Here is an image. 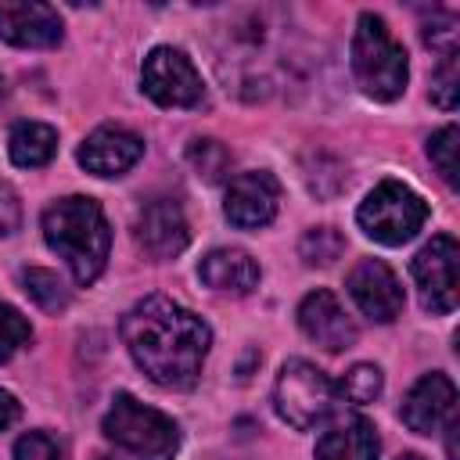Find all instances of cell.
<instances>
[{
    "mask_svg": "<svg viewBox=\"0 0 460 460\" xmlns=\"http://www.w3.org/2000/svg\"><path fill=\"white\" fill-rule=\"evenodd\" d=\"M187 158H190V165L198 169V176H205L208 183L223 180L226 169H230V151H226L219 140H194L190 151H187Z\"/></svg>",
    "mask_w": 460,
    "mask_h": 460,
    "instance_id": "cell-23",
    "label": "cell"
},
{
    "mask_svg": "<svg viewBox=\"0 0 460 460\" xmlns=\"http://www.w3.org/2000/svg\"><path fill=\"white\" fill-rule=\"evenodd\" d=\"M352 75L359 90L374 101H395L406 90L410 65L402 43L388 32L385 18L359 14L352 32Z\"/></svg>",
    "mask_w": 460,
    "mask_h": 460,
    "instance_id": "cell-3",
    "label": "cell"
},
{
    "mask_svg": "<svg viewBox=\"0 0 460 460\" xmlns=\"http://www.w3.org/2000/svg\"><path fill=\"white\" fill-rule=\"evenodd\" d=\"M456 151H460V129H456V126H442V129L428 140V158H431V165L438 169V176H442L449 187H456V172H460Z\"/></svg>",
    "mask_w": 460,
    "mask_h": 460,
    "instance_id": "cell-22",
    "label": "cell"
},
{
    "mask_svg": "<svg viewBox=\"0 0 460 460\" xmlns=\"http://www.w3.org/2000/svg\"><path fill=\"white\" fill-rule=\"evenodd\" d=\"M395 460H424V456H417V453H402V456H395Z\"/></svg>",
    "mask_w": 460,
    "mask_h": 460,
    "instance_id": "cell-29",
    "label": "cell"
},
{
    "mask_svg": "<svg viewBox=\"0 0 460 460\" xmlns=\"http://www.w3.org/2000/svg\"><path fill=\"white\" fill-rule=\"evenodd\" d=\"M144 155V140L126 126H97L79 144V165L93 176H122Z\"/></svg>",
    "mask_w": 460,
    "mask_h": 460,
    "instance_id": "cell-14",
    "label": "cell"
},
{
    "mask_svg": "<svg viewBox=\"0 0 460 460\" xmlns=\"http://www.w3.org/2000/svg\"><path fill=\"white\" fill-rule=\"evenodd\" d=\"M345 284H349V295L363 316H370L377 323H392L402 313V302H406L402 284L381 259H359L349 270Z\"/></svg>",
    "mask_w": 460,
    "mask_h": 460,
    "instance_id": "cell-10",
    "label": "cell"
},
{
    "mask_svg": "<svg viewBox=\"0 0 460 460\" xmlns=\"http://www.w3.org/2000/svg\"><path fill=\"white\" fill-rule=\"evenodd\" d=\"M18 413H22L18 399H14L11 392H4V388H0V431H4V428H11V424L18 420Z\"/></svg>",
    "mask_w": 460,
    "mask_h": 460,
    "instance_id": "cell-28",
    "label": "cell"
},
{
    "mask_svg": "<svg viewBox=\"0 0 460 460\" xmlns=\"http://www.w3.org/2000/svg\"><path fill=\"white\" fill-rule=\"evenodd\" d=\"M144 93L162 108H194L205 97V83L190 58L176 47H155L140 65Z\"/></svg>",
    "mask_w": 460,
    "mask_h": 460,
    "instance_id": "cell-7",
    "label": "cell"
},
{
    "mask_svg": "<svg viewBox=\"0 0 460 460\" xmlns=\"http://www.w3.org/2000/svg\"><path fill=\"white\" fill-rule=\"evenodd\" d=\"M0 40L14 47H58L61 18L36 0H0Z\"/></svg>",
    "mask_w": 460,
    "mask_h": 460,
    "instance_id": "cell-15",
    "label": "cell"
},
{
    "mask_svg": "<svg viewBox=\"0 0 460 460\" xmlns=\"http://www.w3.org/2000/svg\"><path fill=\"white\" fill-rule=\"evenodd\" d=\"M298 252L309 266H331L341 252H345V237L334 226H313L305 230V237L298 241Z\"/></svg>",
    "mask_w": 460,
    "mask_h": 460,
    "instance_id": "cell-21",
    "label": "cell"
},
{
    "mask_svg": "<svg viewBox=\"0 0 460 460\" xmlns=\"http://www.w3.org/2000/svg\"><path fill=\"white\" fill-rule=\"evenodd\" d=\"M277 205H280V183L270 172L252 169V172H237L230 180L223 212L234 226L255 230V226H266L277 216Z\"/></svg>",
    "mask_w": 460,
    "mask_h": 460,
    "instance_id": "cell-11",
    "label": "cell"
},
{
    "mask_svg": "<svg viewBox=\"0 0 460 460\" xmlns=\"http://www.w3.org/2000/svg\"><path fill=\"white\" fill-rule=\"evenodd\" d=\"M32 341V327H29V320L14 309V305H7V302H0V363L4 359H11L18 349H25Z\"/></svg>",
    "mask_w": 460,
    "mask_h": 460,
    "instance_id": "cell-24",
    "label": "cell"
},
{
    "mask_svg": "<svg viewBox=\"0 0 460 460\" xmlns=\"http://www.w3.org/2000/svg\"><path fill=\"white\" fill-rule=\"evenodd\" d=\"M133 237H137L140 252L147 259H155V262H165V259L180 255L187 248V241H190V226H187V216H183L180 201H172V198L147 201L137 212Z\"/></svg>",
    "mask_w": 460,
    "mask_h": 460,
    "instance_id": "cell-9",
    "label": "cell"
},
{
    "mask_svg": "<svg viewBox=\"0 0 460 460\" xmlns=\"http://www.w3.org/2000/svg\"><path fill=\"white\" fill-rule=\"evenodd\" d=\"M298 327L309 341H316L327 352H341L356 341V320L327 288H316L298 302Z\"/></svg>",
    "mask_w": 460,
    "mask_h": 460,
    "instance_id": "cell-12",
    "label": "cell"
},
{
    "mask_svg": "<svg viewBox=\"0 0 460 460\" xmlns=\"http://www.w3.org/2000/svg\"><path fill=\"white\" fill-rule=\"evenodd\" d=\"M431 101L442 108V111H453L456 101H460V68H456V54H446L435 79H431Z\"/></svg>",
    "mask_w": 460,
    "mask_h": 460,
    "instance_id": "cell-25",
    "label": "cell"
},
{
    "mask_svg": "<svg viewBox=\"0 0 460 460\" xmlns=\"http://www.w3.org/2000/svg\"><path fill=\"white\" fill-rule=\"evenodd\" d=\"M381 438L367 417H338L316 438V460H377Z\"/></svg>",
    "mask_w": 460,
    "mask_h": 460,
    "instance_id": "cell-17",
    "label": "cell"
},
{
    "mask_svg": "<svg viewBox=\"0 0 460 460\" xmlns=\"http://www.w3.org/2000/svg\"><path fill=\"white\" fill-rule=\"evenodd\" d=\"M356 219H359V226H363L367 237H374V241H381V244H406V241L417 237V230L424 226L428 205H424V198H420L417 190H410L406 183L385 180V183H377V187L363 198Z\"/></svg>",
    "mask_w": 460,
    "mask_h": 460,
    "instance_id": "cell-6",
    "label": "cell"
},
{
    "mask_svg": "<svg viewBox=\"0 0 460 460\" xmlns=\"http://www.w3.org/2000/svg\"><path fill=\"white\" fill-rule=\"evenodd\" d=\"M93 460H111V456H93Z\"/></svg>",
    "mask_w": 460,
    "mask_h": 460,
    "instance_id": "cell-31",
    "label": "cell"
},
{
    "mask_svg": "<svg viewBox=\"0 0 460 460\" xmlns=\"http://www.w3.org/2000/svg\"><path fill=\"white\" fill-rule=\"evenodd\" d=\"M22 226V201L11 183H0V237H11Z\"/></svg>",
    "mask_w": 460,
    "mask_h": 460,
    "instance_id": "cell-27",
    "label": "cell"
},
{
    "mask_svg": "<svg viewBox=\"0 0 460 460\" xmlns=\"http://www.w3.org/2000/svg\"><path fill=\"white\" fill-rule=\"evenodd\" d=\"M104 435L133 460H172L180 449V428L155 406L137 402L133 395H115L104 413Z\"/></svg>",
    "mask_w": 460,
    "mask_h": 460,
    "instance_id": "cell-4",
    "label": "cell"
},
{
    "mask_svg": "<svg viewBox=\"0 0 460 460\" xmlns=\"http://www.w3.org/2000/svg\"><path fill=\"white\" fill-rule=\"evenodd\" d=\"M198 277L205 288L219 291V295H248L252 288H259V262L244 252V248H216L201 259Z\"/></svg>",
    "mask_w": 460,
    "mask_h": 460,
    "instance_id": "cell-16",
    "label": "cell"
},
{
    "mask_svg": "<svg viewBox=\"0 0 460 460\" xmlns=\"http://www.w3.org/2000/svg\"><path fill=\"white\" fill-rule=\"evenodd\" d=\"M334 388H338V395L349 399L352 406H367V402H374V399L381 395L385 377H381V367H374V363H356Z\"/></svg>",
    "mask_w": 460,
    "mask_h": 460,
    "instance_id": "cell-20",
    "label": "cell"
},
{
    "mask_svg": "<svg viewBox=\"0 0 460 460\" xmlns=\"http://www.w3.org/2000/svg\"><path fill=\"white\" fill-rule=\"evenodd\" d=\"M456 262H460V248L449 234L431 237L413 255V284L420 291L424 309H431V313H453L456 309V291H460Z\"/></svg>",
    "mask_w": 460,
    "mask_h": 460,
    "instance_id": "cell-8",
    "label": "cell"
},
{
    "mask_svg": "<svg viewBox=\"0 0 460 460\" xmlns=\"http://www.w3.org/2000/svg\"><path fill=\"white\" fill-rule=\"evenodd\" d=\"M14 460H61V446L47 431H25L14 442Z\"/></svg>",
    "mask_w": 460,
    "mask_h": 460,
    "instance_id": "cell-26",
    "label": "cell"
},
{
    "mask_svg": "<svg viewBox=\"0 0 460 460\" xmlns=\"http://www.w3.org/2000/svg\"><path fill=\"white\" fill-rule=\"evenodd\" d=\"M122 341L155 385L190 388L201 377L212 331L187 305L165 295H147L122 316Z\"/></svg>",
    "mask_w": 460,
    "mask_h": 460,
    "instance_id": "cell-1",
    "label": "cell"
},
{
    "mask_svg": "<svg viewBox=\"0 0 460 460\" xmlns=\"http://www.w3.org/2000/svg\"><path fill=\"white\" fill-rule=\"evenodd\" d=\"M4 93H7V86H4V79H0V101H4Z\"/></svg>",
    "mask_w": 460,
    "mask_h": 460,
    "instance_id": "cell-30",
    "label": "cell"
},
{
    "mask_svg": "<svg viewBox=\"0 0 460 460\" xmlns=\"http://www.w3.org/2000/svg\"><path fill=\"white\" fill-rule=\"evenodd\" d=\"M22 291L47 313H61L68 309L72 302V291L65 288V280L54 273V270H43V266H29L22 270Z\"/></svg>",
    "mask_w": 460,
    "mask_h": 460,
    "instance_id": "cell-19",
    "label": "cell"
},
{
    "mask_svg": "<svg viewBox=\"0 0 460 460\" xmlns=\"http://www.w3.org/2000/svg\"><path fill=\"white\" fill-rule=\"evenodd\" d=\"M456 417V385L446 374H424L402 399V420L417 435H435Z\"/></svg>",
    "mask_w": 460,
    "mask_h": 460,
    "instance_id": "cell-13",
    "label": "cell"
},
{
    "mask_svg": "<svg viewBox=\"0 0 460 460\" xmlns=\"http://www.w3.org/2000/svg\"><path fill=\"white\" fill-rule=\"evenodd\" d=\"M43 241L58 259H65L75 284H93L108 266L111 230H108V219L93 198L72 194V198L47 205Z\"/></svg>",
    "mask_w": 460,
    "mask_h": 460,
    "instance_id": "cell-2",
    "label": "cell"
},
{
    "mask_svg": "<svg viewBox=\"0 0 460 460\" xmlns=\"http://www.w3.org/2000/svg\"><path fill=\"white\" fill-rule=\"evenodd\" d=\"M54 151H58V129L47 126V122H32V119L29 122H18L11 129V137H7V155L22 169L47 165L54 158Z\"/></svg>",
    "mask_w": 460,
    "mask_h": 460,
    "instance_id": "cell-18",
    "label": "cell"
},
{
    "mask_svg": "<svg viewBox=\"0 0 460 460\" xmlns=\"http://www.w3.org/2000/svg\"><path fill=\"white\" fill-rule=\"evenodd\" d=\"M273 410L280 413V420L305 431V428H316L327 417H334L338 388L309 359H288L273 381Z\"/></svg>",
    "mask_w": 460,
    "mask_h": 460,
    "instance_id": "cell-5",
    "label": "cell"
}]
</instances>
